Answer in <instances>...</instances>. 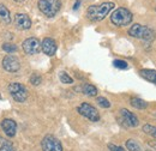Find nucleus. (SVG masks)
<instances>
[{"mask_svg":"<svg viewBox=\"0 0 156 151\" xmlns=\"http://www.w3.org/2000/svg\"><path fill=\"white\" fill-rule=\"evenodd\" d=\"M15 25L20 30H28L31 26V20L24 13H17L15 16Z\"/></svg>","mask_w":156,"mask_h":151,"instance_id":"obj_12","label":"nucleus"},{"mask_svg":"<svg viewBox=\"0 0 156 151\" xmlns=\"http://www.w3.org/2000/svg\"><path fill=\"white\" fill-rule=\"evenodd\" d=\"M0 151H16V150L12 148V145H11L10 143H6V144H4V145L0 148Z\"/></svg>","mask_w":156,"mask_h":151,"instance_id":"obj_25","label":"nucleus"},{"mask_svg":"<svg viewBox=\"0 0 156 151\" xmlns=\"http://www.w3.org/2000/svg\"><path fill=\"white\" fill-rule=\"evenodd\" d=\"M2 49L7 53H13V52H17V46L13 44V43H4L2 44Z\"/></svg>","mask_w":156,"mask_h":151,"instance_id":"obj_21","label":"nucleus"},{"mask_svg":"<svg viewBox=\"0 0 156 151\" xmlns=\"http://www.w3.org/2000/svg\"><path fill=\"white\" fill-rule=\"evenodd\" d=\"M129 35L132 37L145 40V41H151L155 38V34L151 29H149L148 26L140 25V24H133L129 30Z\"/></svg>","mask_w":156,"mask_h":151,"instance_id":"obj_4","label":"nucleus"},{"mask_svg":"<svg viewBox=\"0 0 156 151\" xmlns=\"http://www.w3.org/2000/svg\"><path fill=\"white\" fill-rule=\"evenodd\" d=\"M126 148L129 151H142L140 150V146L137 144L133 139H129L126 142Z\"/></svg>","mask_w":156,"mask_h":151,"instance_id":"obj_18","label":"nucleus"},{"mask_svg":"<svg viewBox=\"0 0 156 151\" xmlns=\"http://www.w3.org/2000/svg\"><path fill=\"white\" fill-rule=\"evenodd\" d=\"M108 149H109L111 151H126L124 148L118 146V145H114V144H108Z\"/></svg>","mask_w":156,"mask_h":151,"instance_id":"obj_26","label":"nucleus"},{"mask_svg":"<svg viewBox=\"0 0 156 151\" xmlns=\"http://www.w3.org/2000/svg\"><path fill=\"white\" fill-rule=\"evenodd\" d=\"M42 151H62V145L58 138L52 134L46 135L41 143Z\"/></svg>","mask_w":156,"mask_h":151,"instance_id":"obj_6","label":"nucleus"},{"mask_svg":"<svg viewBox=\"0 0 156 151\" xmlns=\"http://www.w3.org/2000/svg\"><path fill=\"white\" fill-rule=\"evenodd\" d=\"M15 1H17V2H24L25 0H15Z\"/></svg>","mask_w":156,"mask_h":151,"instance_id":"obj_28","label":"nucleus"},{"mask_svg":"<svg viewBox=\"0 0 156 151\" xmlns=\"http://www.w3.org/2000/svg\"><path fill=\"white\" fill-rule=\"evenodd\" d=\"M131 104H132L135 108H137V109H145V108L148 107V103H147L145 101L138 98V97H132V98H131Z\"/></svg>","mask_w":156,"mask_h":151,"instance_id":"obj_17","label":"nucleus"},{"mask_svg":"<svg viewBox=\"0 0 156 151\" xmlns=\"http://www.w3.org/2000/svg\"><path fill=\"white\" fill-rule=\"evenodd\" d=\"M9 91L11 96L18 102H24L28 98V90L20 83H11L9 85Z\"/></svg>","mask_w":156,"mask_h":151,"instance_id":"obj_5","label":"nucleus"},{"mask_svg":"<svg viewBox=\"0 0 156 151\" xmlns=\"http://www.w3.org/2000/svg\"><path fill=\"white\" fill-rule=\"evenodd\" d=\"M139 75L142 76L144 79H147L148 82H151L156 84V71L155 70H148V68H144V70H140L139 71Z\"/></svg>","mask_w":156,"mask_h":151,"instance_id":"obj_14","label":"nucleus"},{"mask_svg":"<svg viewBox=\"0 0 156 151\" xmlns=\"http://www.w3.org/2000/svg\"><path fill=\"white\" fill-rule=\"evenodd\" d=\"M40 11L47 17H54L60 10V0H39L37 2Z\"/></svg>","mask_w":156,"mask_h":151,"instance_id":"obj_3","label":"nucleus"},{"mask_svg":"<svg viewBox=\"0 0 156 151\" xmlns=\"http://www.w3.org/2000/svg\"><path fill=\"white\" fill-rule=\"evenodd\" d=\"M113 65H114V67L120 68V70L127 68V62L124 61V60H114V61H113Z\"/></svg>","mask_w":156,"mask_h":151,"instance_id":"obj_23","label":"nucleus"},{"mask_svg":"<svg viewBox=\"0 0 156 151\" xmlns=\"http://www.w3.org/2000/svg\"><path fill=\"white\" fill-rule=\"evenodd\" d=\"M82 91H83L84 95L91 96V97L98 95V89H96L94 85H91V84H84L83 88H82Z\"/></svg>","mask_w":156,"mask_h":151,"instance_id":"obj_16","label":"nucleus"},{"mask_svg":"<svg viewBox=\"0 0 156 151\" xmlns=\"http://www.w3.org/2000/svg\"><path fill=\"white\" fill-rule=\"evenodd\" d=\"M41 82H42V78H41V76L40 75H36V73L31 75V77H30V84L37 86V85L41 84Z\"/></svg>","mask_w":156,"mask_h":151,"instance_id":"obj_22","label":"nucleus"},{"mask_svg":"<svg viewBox=\"0 0 156 151\" xmlns=\"http://www.w3.org/2000/svg\"><path fill=\"white\" fill-rule=\"evenodd\" d=\"M59 78H60V80H61L64 84H71V83H73V79L67 75L66 72H60V73H59Z\"/></svg>","mask_w":156,"mask_h":151,"instance_id":"obj_20","label":"nucleus"},{"mask_svg":"<svg viewBox=\"0 0 156 151\" xmlns=\"http://www.w3.org/2000/svg\"><path fill=\"white\" fill-rule=\"evenodd\" d=\"M143 131L147 133V134H149V135H151V137L156 138V126L144 125V126H143Z\"/></svg>","mask_w":156,"mask_h":151,"instance_id":"obj_19","label":"nucleus"},{"mask_svg":"<svg viewBox=\"0 0 156 151\" xmlns=\"http://www.w3.org/2000/svg\"><path fill=\"white\" fill-rule=\"evenodd\" d=\"M57 48H58V46H57V42L53 40V38H44L43 41H42V43H41V49H42V52L46 54V55H48V57H53L55 53H57Z\"/></svg>","mask_w":156,"mask_h":151,"instance_id":"obj_10","label":"nucleus"},{"mask_svg":"<svg viewBox=\"0 0 156 151\" xmlns=\"http://www.w3.org/2000/svg\"><path fill=\"white\" fill-rule=\"evenodd\" d=\"M132 13L125 9V7H119L117 10H114V12L111 15V20L114 25L117 26H125L129 25L132 22Z\"/></svg>","mask_w":156,"mask_h":151,"instance_id":"obj_2","label":"nucleus"},{"mask_svg":"<svg viewBox=\"0 0 156 151\" xmlns=\"http://www.w3.org/2000/svg\"><path fill=\"white\" fill-rule=\"evenodd\" d=\"M112 9H114V2H103L101 5H93L88 9L87 17L93 22L102 20Z\"/></svg>","mask_w":156,"mask_h":151,"instance_id":"obj_1","label":"nucleus"},{"mask_svg":"<svg viewBox=\"0 0 156 151\" xmlns=\"http://www.w3.org/2000/svg\"><path fill=\"white\" fill-rule=\"evenodd\" d=\"M1 130L7 137H15L17 132V124L12 119H4L1 121Z\"/></svg>","mask_w":156,"mask_h":151,"instance_id":"obj_11","label":"nucleus"},{"mask_svg":"<svg viewBox=\"0 0 156 151\" xmlns=\"http://www.w3.org/2000/svg\"><path fill=\"white\" fill-rule=\"evenodd\" d=\"M120 115L122 118V121L127 126H130V127H136V126H138V124H139L138 118L133 113H131L130 111H127L125 108L124 109H120Z\"/></svg>","mask_w":156,"mask_h":151,"instance_id":"obj_13","label":"nucleus"},{"mask_svg":"<svg viewBox=\"0 0 156 151\" xmlns=\"http://www.w3.org/2000/svg\"><path fill=\"white\" fill-rule=\"evenodd\" d=\"M78 113L83 116H85L87 119L91 120V121H98L100 120V114H98V109L93 106H90L89 103H82L78 107Z\"/></svg>","mask_w":156,"mask_h":151,"instance_id":"obj_7","label":"nucleus"},{"mask_svg":"<svg viewBox=\"0 0 156 151\" xmlns=\"http://www.w3.org/2000/svg\"><path fill=\"white\" fill-rule=\"evenodd\" d=\"M148 151H151V150H148Z\"/></svg>","mask_w":156,"mask_h":151,"instance_id":"obj_29","label":"nucleus"},{"mask_svg":"<svg viewBox=\"0 0 156 151\" xmlns=\"http://www.w3.org/2000/svg\"><path fill=\"white\" fill-rule=\"evenodd\" d=\"M79 5H80V0H77V1L75 2V6H73V10H78V7H79Z\"/></svg>","mask_w":156,"mask_h":151,"instance_id":"obj_27","label":"nucleus"},{"mask_svg":"<svg viewBox=\"0 0 156 151\" xmlns=\"http://www.w3.org/2000/svg\"><path fill=\"white\" fill-rule=\"evenodd\" d=\"M98 103L103 108H109L111 107V102L105 97H98Z\"/></svg>","mask_w":156,"mask_h":151,"instance_id":"obj_24","label":"nucleus"},{"mask_svg":"<svg viewBox=\"0 0 156 151\" xmlns=\"http://www.w3.org/2000/svg\"><path fill=\"white\" fill-rule=\"evenodd\" d=\"M0 22L4 23V24H10V22H11L10 11H9V9H7L5 5H2V4H0Z\"/></svg>","mask_w":156,"mask_h":151,"instance_id":"obj_15","label":"nucleus"},{"mask_svg":"<svg viewBox=\"0 0 156 151\" xmlns=\"http://www.w3.org/2000/svg\"><path fill=\"white\" fill-rule=\"evenodd\" d=\"M23 51L28 54V55H34L37 54L41 49V43L36 37H29L24 40V42L22 43Z\"/></svg>","mask_w":156,"mask_h":151,"instance_id":"obj_8","label":"nucleus"},{"mask_svg":"<svg viewBox=\"0 0 156 151\" xmlns=\"http://www.w3.org/2000/svg\"><path fill=\"white\" fill-rule=\"evenodd\" d=\"M2 67L9 72H16L20 67V60L15 55H7L2 59Z\"/></svg>","mask_w":156,"mask_h":151,"instance_id":"obj_9","label":"nucleus"}]
</instances>
